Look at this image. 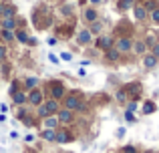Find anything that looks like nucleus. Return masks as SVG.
<instances>
[{
	"mask_svg": "<svg viewBox=\"0 0 159 153\" xmlns=\"http://www.w3.org/2000/svg\"><path fill=\"white\" fill-rule=\"evenodd\" d=\"M54 141H58V143H66V141H70V135L66 133V131H58V133L54 135Z\"/></svg>",
	"mask_w": 159,
	"mask_h": 153,
	"instance_id": "13",
	"label": "nucleus"
},
{
	"mask_svg": "<svg viewBox=\"0 0 159 153\" xmlns=\"http://www.w3.org/2000/svg\"><path fill=\"white\" fill-rule=\"evenodd\" d=\"M26 99L32 103V105H43V93H40L39 89H32L30 93L26 95Z\"/></svg>",
	"mask_w": 159,
	"mask_h": 153,
	"instance_id": "3",
	"label": "nucleus"
},
{
	"mask_svg": "<svg viewBox=\"0 0 159 153\" xmlns=\"http://www.w3.org/2000/svg\"><path fill=\"white\" fill-rule=\"evenodd\" d=\"M131 48H133V51L137 52V55H143V52H145V48H147V44H145L143 40H139V43H135V44H133Z\"/></svg>",
	"mask_w": 159,
	"mask_h": 153,
	"instance_id": "15",
	"label": "nucleus"
},
{
	"mask_svg": "<svg viewBox=\"0 0 159 153\" xmlns=\"http://www.w3.org/2000/svg\"><path fill=\"white\" fill-rule=\"evenodd\" d=\"M131 6H133V0H121V2H119L121 10H127V8H131Z\"/></svg>",
	"mask_w": 159,
	"mask_h": 153,
	"instance_id": "22",
	"label": "nucleus"
},
{
	"mask_svg": "<svg viewBox=\"0 0 159 153\" xmlns=\"http://www.w3.org/2000/svg\"><path fill=\"white\" fill-rule=\"evenodd\" d=\"M153 111H155V105H153L151 101H147V103L143 105V113H145V115H151Z\"/></svg>",
	"mask_w": 159,
	"mask_h": 153,
	"instance_id": "20",
	"label": "nucleus"
},
{
	"mask_svg": "<svg viewBox=\"0 0 159 153\" xmlns=\"http://www.w3.org/2000/svg\"><path fill=\"white\" fill-rule=\"evenodd\" d=\"M24 101H26V93H22V91H16V93H14V103H16V105H22Z\"/></svg>",
	"mask_w": 159,
	"mask_h": 153,
	"instance_id": "16",
	"label": "nucleus"
},
{
	"mask_svg": "<svg viewBox=\"0 0 159 153\" xmlns=\"http://www.w3.org/2000/svg\"><path fill=\"white\" fill-rule=\"evenodd\" d=\"M145 153H153V151H145Z\"/></svg>",
	"mask_w": 159,
	"mask_h": 153,
	"instance_id": "37",
	"label": "nucleus"
},
{
	"mask_svg": "<svg viewBox=\"0 0 159 153\" xmlns=\"http://www.w3.org/2000/svg\"><path fill=\"white\" fill-rule=\"evenodd\" d=\"M54 129H43V139L44 141H54Z\"/></svg>",
	"mask_w": 159,
	"mask_h": 153,
	"instance_id": "17",
	"label": "nucleus"
},
{
	"mask_svg": "<svg viewBox=\"0 0 159 153\" xmlns=\"http://www.w3.org/2000/svg\"><path fill=\"white\" fill-rule=\"evenodd\" d=\"M135 109H137V105H135V103H129V107H127V111H129V113H133Z\"/></svg>",
	"mask_w": 159,
	"mask_h": 153,
	"instance_id": "32",
	"label": "nucleus"
},
{
	"mask_svg": "<svg viewBox=\"0 0 159 153\" xmlns=\"http://www.w3.org/2000/svg\"><path fill=\"white\" fill-rule=\"evenodd\" d=\"M4 18H12L14 16V6H4Z\"/></svg>",
	"mask_w": 159,
	"mask_h": 153,
	"instance_id": "21",
	"label": "nucleus"
},
{
	"mask_svg": "<svg viewBox=\"0 0 159 153\" xmlns=\"http://www.w3.org/2000/svg\"><path fill=\"white\" fill-rule=\"evenodd\" d=\"M4 6H6V4H2V2H0V16L4 14Z\"/></svg>",
	"mask_w": 159,
	"mask_h": 153,
	"instance_id": "34",
	"label": "nucleus"
},
{
	"mask_svg": "<svg viewBox=\"0 0 159 153\" xmlns=\"http://www.w3.org/2000/svg\"><path fill=\"white\" fill-rule=\"evenodd\" d=\"M4 59H6V48L0 44V61H4Z\"/></svg>",
	"mask_w": 159,
	"mask_h": 153,
	"instance_id": "28",
	"label": "nucleus"
},
{
	"mask_svg": "<svg viewBox=\"0 0 159 153\" xmlns=\"http://www.w3.org/2000/svg\"><path fill=\"white\" fill-rule=\"evenodd\" d=\"M2 36H4V40H12L14 38V32L12 30H2Z\"/></svg>",
	"mask_w": 159,
	"mask_h": 153,
	"instance_id": "25",
	"label": "nucleus"
},
{
	"mask_svg": "<svg viewBox=\"0 0 159 153\" xmlns=\"http://www.w3.org/2000/svg\"><path fill=\"white\" fill-rule=\"evenodd\" d=\"M99 30H101V24H99V22H93V26H91V34H93V32H99Z\"/></svg>",
	"mask_w": 159,
	"mask_h": 153,
	"instance_id": "26",
	"label": "nucleus"
},
{
	"mask_svg": "<svg viewBox=\"0 0 159 153\" xmlns=\"http://www.w3.org/2000/svg\"><path fill=\"white\" fill-rule=\"evenodd\" d=\"M145 16H147V10H145L143 6H137L135 8V18H139V20H143Z\"/></svg>",
	"mask_w": 159,
	"mask_h": 153,
	"instance_id": "18",
	"label": "nucleus"
},
{
	"mask_svg": "<svg viewBox=\"0 0 159 153\" xmlns=\"http://www.w3.org/2000/svg\"><path fill=\"white\" fill-rule=\"evenodd\" d=\"M85 20L87 22H97V12H95V8H87L85 10Z\"/></svg>",
	"mask_w": 159,
	"mask_h": 153,
	"instance_id": "12",
	"label": "nucleus"
},
{
	"mask_svg": "<svg viewBox=\"0 0 159 153\" xmlns=\"http://www.w3.org/2000/svg\"><path fill=\"white\" fill-rule=\"evenodd\" d=\"M143 8H145V10H147V8H151V10H153V8H157V4L153 2V0H149V2H145V6H143Z\"/></svg>",
	"mask_w": 159,
	"mask_h": 153,
	"instance_id": "27",
	"label": "nucleus"
},
{
	"mask_svg": "<svg viewBox=\"0 0 159 153\" xmlns=\"http://www.w3.org/2000/svg\"><path fill=\"white\" fill-rule=\"evenodd\" d=\"M0 26H2L4 30H14V26H16V20H14V16H12V18H4Z\"/></svg>",
	"mask_w": 159,
	"mask_h": 153,
	"instance_id": "9",
	"label": "nucleus"
},
{
	"mask_svg": "<svg viewBox=\"0 0 159 153\" xmlns=\"http://www.w3.org/2000/svg\"><path fill=\"white\" fill-rule=\"evenodd\" d=\"M16 91H18V83H12L10 85V95H14Z\"/></svg>",
	"mask_w": 159,
	"mask_h": 153,
	"instance_id": "29",
	"label": "nucleus"
},
{
	"mask_svg": "<svg viewBox=\"0 0 159 153\" xmlns=\"http://www.w3.org/2000/svg\"><path fill=\"white\" fill-rule=\"evenodd\" d=\"M65 105H66V109H69V111H75V109H79V107H81V103H79V97H77V93L69 95V97L65 99Z\"/></svg>",
	"mask_w": 159,
	"mask_h": 153,
	"instance_id": "2",
	"label": "nucleus"
},
{
	"mask_svg": "<svg viewBox=\"0 0 159 153\" xmlns=\"http://www.w3.org/2000/svg\"><path fill=\"white\" fill-rule=\"evenodd\" d=\"M61 56H62V59H65V61H70V55H69V52H62Z\"/></svg>",
	"mask_w": 159,
	"mask_h": 153,
	"instance_id": "33",
	"label": "nucleus"
},
{
	"mask_svg": "<svg viewBox=\"0 0 159 153\" xmlns=\"http://www.w3.org/2000/svg\"><path fill=\"white\" fill-rule=\"evenodd\" d=\"M28 153H36V151H28Z\"/></svg>",
	"mask_w": 159,
	"mask_h": 153,
	"instance_id": "36",
	"label": "nucleus"
},
{
	"mask_svg": "<svg viewBox=\"0 0 159 153\" xmlns=\"http://www.w3.org/2000/svg\"><path fill=\"white\" fill-rule=\"evenodd\" d=\"M99 2H101V0H91V4H99Z\"/></svg>",
	"mask_w": 159,
	"mask_h": 153,
	"instance_id": "35",
	"label": "nucleus"
},
{
	"mask_svg": "<svg viewBox=\"0 0 159 153\" xmlns=\"http://www.w3.org/2000/svg\"><path fill=\"white\" fill-rule=\"evenodd\" d=\"M16 38H18L20 43H28V36H26V32H22V30H18V34H16Z\"/></svg>",
	"mask_w": 159,
	"mask_h": 153,
	"instance_id": "24",
	"label": "nucleus"
},
{
	"mask_svg": "<svg viewBox=\"0 0 159 153\" xmlns=\"http://www.w3.org/2000/svg\"><path fill=\"white\" fill-rule=\"evenodd\" d=\"M151 20L155 24H159V8H153V10H151Z\"/></svg>",
	"mask_w": 159,
	"mask_h": 153,
	"instance_id": "23",
	"label": "nucleus"
},
{
	"mask_svg": "<svg viewBox=\"0 0 159 153\" xmlns=\"http://www.w3.org/2000/svg\"><path fill=\"white\" fill-rule=\"evenodd\" d=\"M77 38H79V43H81V44H87V43H91V32L89 30H81L77 34Z\"/></svg>",
	"mask_w": 159,
	"mask_h": 153,
	"instance_id": "10",
	"label": "nucleus"
},
{
	"mask_svg": "<svg viewBox=\"0 0 159 153\" xmlns=\"http://www.w3.org/2000/svg\"><path fill=\"white\" fill-rule=\"evenodd\" d=\"M143 65H145L147 69H153V67L157 65V59H155L153 55H145V56H143Z\"/></svg>",
	"mask_w": 159,
	"mask_h": 153,
	"instance_id": "11",
	"label": "nucleus"
},
{
	"mask_svg": "<svg viewBox=\"0 0 159 153\" xmlns=\"http://www.w3.org/2000/svg\"><path fill=\"white\" fill-rule=\"evenodd\" d=\"M131 47H133V43L129 38H119V40H117V44H115V48L119 52H129V51H131Z\"/></svg>",
	"mask_w": 159,
	"mask_h": 153,
	"instance_id": "4",
	"label": "nucleus"
},
{
	"mask_svg": "<svg viewBox=\"0 0 159 153\" xmlns=\"http://www.w3.org/2000/svg\"><path fill=\"white\" fill-rule=\"evenodd\" d=\"M57 125H58V119H57V117H52V115L44 119V129H54Z\"/></svg>",
	"mask_w": 159,
	"mask_h": 153,
	"instance_id": "14",
	"label": "nucleus"
},
{
	"mask_svg": "<svg viewBox=\"0 0 159 153\" xmlns=\"http://www.w3.org/2000/svg\"><path fill=\"white\" fill-rule=\"evenodd\" d=\"M123 153H137V149H135V147H125Z\"/></svg>",
	"mask_w": 159,
	"mask_h": 153,
	"instance_id": "31",
	"label": "nucleus"
},
{
	"mask_svg": "<svg viewBox=\"0 0 159 153\" xmlns=\"http://www.w3.org/2000/svg\"><path fill=\"white\" fill-rule=\"evenodd\" d=\"M24 85H26L28 89H34V87L39 85V79H36V77H28L26 81H24Z\"/></svg>",
	"mask_w": 159,
	"mask_h": 153,
	"instance_id": "19",
	"label": "nucleus"
},
{
	"mask_svg": "<svg viewBox=\"0 0 159 153\" xmlns=\"http://www.w3.org/2000/svg\"><path fill=\"white\" fill-rule=\"evenodd\" d=\"M57 111H58V101H54V99L47 101L44 105H39V115L40 117H51V115H54Z\"/></svg>",
	"mask_w": 159,
	"mask_h": 153,
	"instance_id": "1",
	"label": "nucleus"
},
{
	"mask_svg": "<svg viewBox=\"0 0 159 153\" xmlns=\"http://www.w3.org/2000/svg\"><path fill=\"white\" fill-rule=\"evenodd\" d=\"M153 56L159 59V44H153Z\"/></svg>",
	"mask_w": 159,
	"mask_h": 153,
	"instance_id": "30",
	"label": "nucleus"
},
{
	"mask_svg": "<svg viewBox=\"0 0 159 153\" xmlns=\"http://www.w3.org/2000/svg\"><path fill=\"white\" fill-rule=\"evenodd\" d=\"M97 47H99V48H103V51H107V48H111V47H113V40L109 38V36H99Z\"/></svg>",
	"mask_w": 159,
	"mask_h": 153,
	"instance_id": "7",
	"label": "nucleus"
},
{
	"mask_svg": "<svg viewBox=\"0 0 159 153\" xmlns=\"http://www.w3.org/2000/svg\"><path fill=\"white\" fill-rule=\"evenodd\" d=\"M51 95H52L54 101H57V99H61L62 95H65V89H62L61 83H52V85H51Z\"/></svg>",
	"mask_w": 159,
	"mask_h": 153,
	"instance_id": "5",
	"label": "nucleus"
},
{
	"mask_svg": "<svg viewBox=\"0 0 159 153\" xmlns=\"http://www.w3.org/2000/svg\"><path fill=\"white\" fill-rule=\"evenodd\" d=\"M119 59H121V52L117 51L115 47L107 48V61H113V63H115V61H119Z\"/></svg>",
	"mask_w": 159,
	"mask_h": 153,
	"instance_id": "8",
	"label": "nucleus"
},
{
	"mask_svg": "<svg viewBox=\"0 0 159 153\" xmlns=\"http://www.w3.org/2000/svg\"><path fill=\"white\" fill-rule=\"evenodd\" d=\"M57 119H58V123H70L73 121V111H69V109L61 111V113L57 115Z\"/></svg>",
	"mask_w": 159,
	"mask_h": 153,
	"instance_id": "6",
	"label": "nucleus"
}]
</instances>
